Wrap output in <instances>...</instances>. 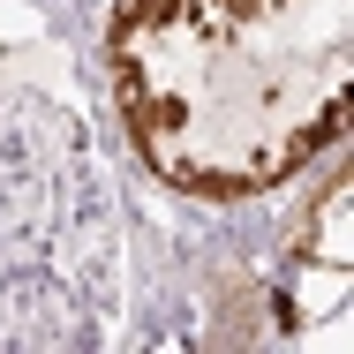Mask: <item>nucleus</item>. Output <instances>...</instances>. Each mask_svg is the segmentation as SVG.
<instances>
[{"label": "nucleus", "mask_w": 354, "mask_h": 354, "mask_svg": "<svg viewBox=\"0 0 354 354\" xmlns=\"http://www.w3.org/2000/svg\"><path fill=\"white\" fill-rule=\"evenodd\" d=\"M121 129L189 196H264L347 136L354 0H121Z\"/></svg>", "instance_id": "obj_1"}]
</instances>
